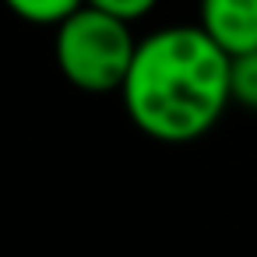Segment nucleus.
<instances>
[{"label":"nucleus","mask_w":257,"mask_h":257,"mask_svg":"<svg viewBox=\"0 0 257 257\" xmlns=\"http://www.w3.org/2000/svg\"><path fill=\"white\" fill-rule=\"evenodd\" d=\"M232 57L201 25H166L138 39L120 85L131 123L162 145L204 138L232 102Z\"/></svg>","instance_id":"obj_1"},{"label":"nucleus","mask_w":257,"mask_h":257,"mask_svg":"<svg viewBox=\"0 0 257 257\" xmlns=\"http://www.w3.org/2000/svg\"><path fill=\"white\" fill-rule=\"evenodd\" d=\"M53 29V60L67 85L88 95L120 92L138 50V39L127 22L92 4H81Z\"/></svg>","instance_id":"obj_2"},{"label":"nucleus","mask_w":257,"mask_h":257,"mask_svg":"<svg viewBox=\"0 0 257 257\" xmlns=\"http://www.w3.org/2000/svg\"><path fill=\"white\" fill-rule=\"evenodd\" d=\"M197 25L229 53L257 50V0H201Z\"/></svg>","instance_id":"obj_3"},{"label":"nucleus","mask_w":257,"mask_h":257,"mask_svg":"<svg viewBox=\"0 0 257 257\" xmlns=\"http://www.w3.org/2000/svg\"><path fill=\"white\" fill-rule=\"evenodd\" d=\"M85 0H4V8L29 25H60Z\"/></svg>","instance_id":"obj_4"},{"label":"nucleus","mask_w":257,"mask_h":257,"mask_svg":"<svg viewBox=\"0 0 257 257\" xmlns=\"http://www.w3.org/2000/svg\"><path fill=\"white\" fill-rule=\"evenodd\" d=\"M229 88H232V102H236V106L257 109V50L232 57Z\"/></svg>","instance_id":"obj_5"},{"label":"nucleus","mask_w":257,"mask_h":257,"mask_svg":"<svg viewBox=\"0 0 257 257\" xmlns=\"http://www.w3.org/2000/svg\"><path fill=\"white\" fill-rule=\"evenodd\" d=\"M85 4H92L99 11H106V15H113V18L127 22V25H134V22L148 18L159 8V0H85Z\"/></svg>","instance_id":"obj_6"}]
</instances>
